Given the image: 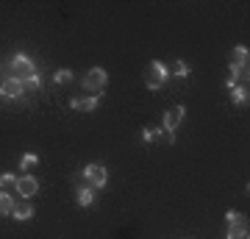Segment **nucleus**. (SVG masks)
I'll return each instance as SVG.
<instances>
[{"mask_svg":"<svg viewBox=\"0 0 250 239\" xmlns=\"http://www.w3.org/2000/svg\"><path fill=\"white\" fill-rule=\"evenodd\" d=\"M167 78H170V70L164 67V62H150V67H147V72H145V87L150 89V92H156V89H161L164 84H167Z\"/></svg>","mask_w":250,"mask_h":239,"instance_id":"f257e3e1","label":"nucleus"},{"mask_svg":"<svg viewBox=\"0 0 250 239\" xmlns=\"http://www.w3.org/2000/svg\"><path fill=\"white\" fill-rule=\"evenodd\" d=\"M106 84H108V72L103 70V67H92V70L86 72V78H83V87L89 89L95 98H100V95L106 92Z\"/></svg>","mask_w":250,"mask_h":239,"instance_id":"f03ea898","label":"nucleus"},{"mask_svg":"<svg viewBox=\"0 0 250 239\" xmlns=\"http://www.w3.org/2000/svg\"><path fill=\"white\" fill-rule=\"evenodd\" d=\"M11 72H14V78H20L22 84H25L31 75H36V67H34V62H31V56H25V53L14 56V59H11Z\"/></svg>","mask_w":250,"mask_h":239,"instance_id":"7ed1b4c3","label":"nucleus"},{"mask_svg":"<svg viewBox=\"0 0 250 239\" xmlns=\"http://www.w3.org/2000/svg\"><path fill=\"white\" fill-rule=\"evenodd\" d=\"M83 178L89 181L92 189H100V186H106L108 173H106V167H103V164H86V167H83Z\"/></svg>","mask_w":250,"mask_h":239,"instance_id":"20e7f679","label":"nucleus"},{"mask_svg":"<svg viewBox=\"0 0 250 239\" xmlns=\"http://www.w3.org/2000/svg\"><path fill=\"white\" fill-rule=\"evenodd\" d=\"M184 117H187V106H172L167 114H164V123H161V128H164V133H175V128H178L181 123H184Z\"/></svg>","mask_w":250,"mask_h":239,"instance_id":"39448f33","label":"nucleus"},{"mask_svg":"<svg viewBox=\"0 0 250 239\" xmlns=\"http://www.w3.org/2000/svg\"><path fill=\"white\" fill-rule=\"evenodd\" d=\"M0 95H3V98H22V95H25V84L11 75L9 81L0 84Z\"/></svg>","mask_w":250,"mask_h":239,"instance_id":"423d86ee","label":"nucleus"},{"mask_svg":"<svg viewBox=\"0 0 250 239\" xmlns=\"http://www.w3.org/2000/svg\"><path fill=\"white\" fill-rule=\"evenodd\" d=\"M17 189L20 195H22V200H28V197H34L36 195V189H39V181H36V175H22L17 178Z\"/></svg>","mask_w":250,"mask_h":239,"instance_id":"0eeeda50","label":"nucleus"},{"mask_svg":"<svg viewBox=\"0 0 250 239\" xmlns=\"http://www.w3.org/2000/svg\"><path fill=\"white\" fill-rule=\"evenodd\" d=\"M98 100L95 95H89V98H72L70 100V109H75V111H95L98 109Z\"/></svg>","mask_w":250,"mask_h":239,"instance_id":"6e6552de","label":"nucleus"},{"mask_svg":"<svg viewBox=\"0 0 250 239\" xmlns=\"http://www.w3.org/2000/svg\"><path fill=\"white\" fill-rule=\"evenodd\" d=\"M11 217H14V220H20V222H25V220H31V217H34V206H31V203L14 206V212H11Z\"/></svg>","mask_w":250,"mask_h":239,"instance_id":"1a4fd4ad","label":"nucleus"},{"mask_svg":"<svg viewBox=\"0 0 250 239\" xmlns=\"http://www.w3.org/2000/svg\"><path fill=\"white\" fill-rule=\"evenodd\" d=\"M75 200H78V206H92L95 203V189H92V186H81Z\"/></svg>","mask_w":250,"mask_h":239,"instance_id":"9d476101","label":"nucleus"},{"mask_svg":"<svg viewBox=\"0 0 250 239\" xmlns=\"http://www.w3.org/2000/svg\"><path fill=\"white\" fill-rule=\"evenodd\" d=\"M231 98H233V103H236V106H248V100H250L248 87H233L231 89Z\"/></svg>","mask_w":250,"mask_h":239,"instance_id":"9b49d317","label":"nucleus"},{"mask_svg":"<svg viewBox=\"0 0 250 239\" xmlns=\"http://www.w3.org/2000/svg\"><path fill=\"white\" fill-rule=\"evenodd\" d=\"M11 212H14V197L6 195V192L0 189V217H6V214H11Z\"/></svg>","mask_w":250,"mask_h":239,"instance_id":"f8f14e48","label":"nucleus"},{"mask_svg":"<svg viewBox=\"0 0 250 239\" xmlns=\"http://www.w3.org/2000/svg\"><path fill=\"white\" fill-rule=\"evenodd\" d=\"M36 164H39V156H36V153H25V156L20 159V167H22V173H31Z\"/></svg>","mask_w":250,"mask_h":239,"instance_id":"ddd939ff","label":"nucleus"},{"mask_svg":"<svg viewBox=\"0 0 250 239\" xmlns=\"http://www.w3.org/2000/svg\"><path fill=\"white\" fill-rule=\"evenodd\" d=\"M248 47L245 44H239V47H233V53H231V62L233 64H248Z\"/></svg>","mask_w":250,"mask_h":239,"instance_id":"4468645a","label":"nucleus"},{"mask_svg":"<svg viewBox=\"0 0 250 239\" xmlns=\"http://www.w3.org/2000/svg\"><path fill=\"white\" fill-rule=\"evenodd\" d=\"M228 239H248V225H228Z\"/></svg>","mask_w":250,"mask_h":239,"instance_id":"2eb2a0df","label":"nucleus"},{"mask_svg":"<svg viewBox=\"0 0 250 239\" xmlns=\"http://www.w3.org/2000/svg\"><path fill=\"white\" fill-rule=\"evenodd\" d=\"M225 222H228V225H248V217H245V214H239V212H228L225 214Z\"/></svg>","mask_w":250,"mask_h":239,"instance_id":"dca6fc26","label":"nucleus"},{"mask_svg":"<svg viewBox=\"0 0 250 239\" xmlns=\"http://www.w3.org/2000/svg\"><path fill=\"white\" fill-rule=\"evenodd\" d=\"M17 186V175L14 173H0V189H11Z\"/></svg>","mask_w":250,"mask_h":239,"instance_id":"f3484780","label":"nucleus"},{"mask_svg":"<svg viewBox=\"0 0 250 239\" xmlns=\"http://www.w3.org/2000/svg\"><path fill=\"white\" fill-rule=\"evenodd\" d=\"M161 133H164V128H145V131H142V139H145V142H156Z\"/></svg>","mask_w":250,"mask_h":239,"instance_id":"a211bd4d","label":"nucleus"},{"mask_svg":"<svg viewBox=\"0 0 250 239\" xmlns=\"http://www.w3.org/2000/svg\"><path fill=\"white\" fill-rule=\"evenodd\" d=\"M172 72H175L178 78H187L192 70H189V64H187V62H181V59H178V62H175V67H172Z\"/></svg>","mask_w":250,"mask_h":239,"instance_id":"6ab92c4d","label":"nucleus"},{"mask_svg":"<svg viewBox=\"0 0 250 239\" xmlns=\"http://www.w3.org/2000/svg\"><path fill=\"white\" fill-rule=\"evenodd\" d=\"M56 84H70L72 81V70H56Z\"/></svg>","mask_w":250,"mask_h":239,"instance_id":"aec40b11","label":"nucleus"},{"mask_svg":"<svg viewBox=\"0 0 250 239\" xmlns=\"http://www.w3.org/2000/svg\"><path fill=\"white\" fill-rule=\"evenodd\" d=\"M39 84H42V81H39V75H31V78L25 81V89H39Z\"/></svg>","mask_w":250,"mask_h":239,"instance_id":"412c9836","label":"nucleus"}]
</instances>
